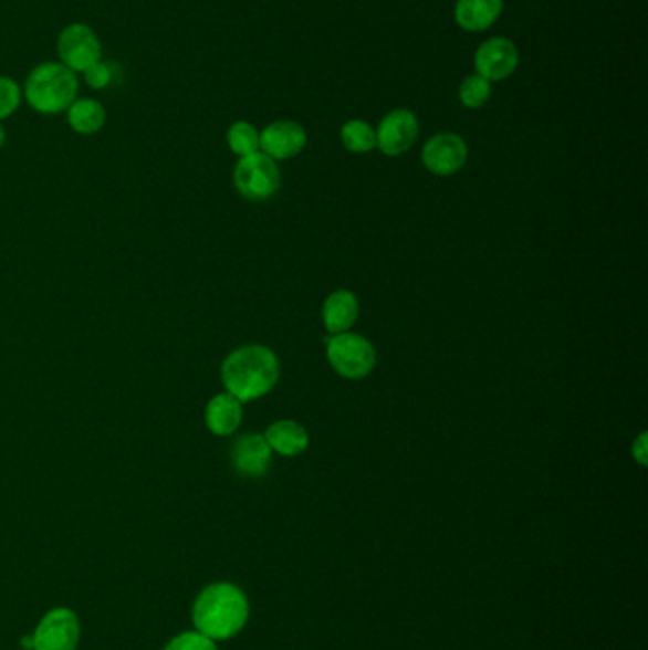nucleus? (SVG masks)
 Returning a JSON list of instances; mask_svg holds the SVG:
<instances>
[{
	"label": "nucleus",
	"mask_w": 648,
	"mask_h": 650,
	"mask_svg": "<svg viewBox=\"0 0 648 650\" xmlns=\"http://www.w3.org/2000/svg\"><path fill=\"white\" fill-rule=\"evenodd\" d=\"M322 316H324L325 329L333 335L348 332L359 316L358 297L348 290L333 292L325 298Z\"/></svg>",
	"instance_id": "obj_15"
},
{
	"label": "nucleus",
	"mask_w": 648,
	"mask_h": 650,
	"mask_svg": "<svg viewBox=\"0 0 648 650\" xmlns=\"http://www.w3.org/2000/svg\"><path fill=\"white\" fill-rule=\"evenodd\" d=\"M631 453H634L635 461L639 462L641 466H647V433H639V438L634 441Z\"/></svg>",
	"instance_id": "obj_24"
},
{
	"label": "nucleus",
	"mask_w": 648,
	"mask_h": 650,
	"mask_svg": "<svg viewBox=\"0 0 648 650\" xmlns=\"http://www.w3.org/2000/svg\"><path fill=\"white\" fill-rule=\"evenodd\" d=\"M4 143H7V129H4V126L0 123V149L4 147Z\"/></svg>",
	"instance_id": "obj_26"
},
{
	"label": "nucleus",
	"mask_w": 648,
	"mask_h": 650,
	"mask_svg": "<svg viewBox=\"0 0 648 650\" xmlns=\"http://www.w3.org/2000/svg\"><path fill=\"white\" fill-rule=\"evenodd\" d=\"M55 52H58V62L65 67L71 69L73 73H84L86 69L92 67L103 60L102 39L97 36L94 29L88 23H71L67 28L61 29L55 42Z\"/></svg>",
	"instance_id": "obj_6"
},
{
	"label": "nucleus",
	"mask_w": 648,
	"mask_h": 650,
	"mask_svg": "<svg viewBox=\"0 0 648 650\" xmlns=\"http://www.w3.org/2000/svg\"><path fill=\"white\" fill-rule=\"evenodd\" d=\"M327 359L345 379H364L377 366V350L356 333H338L327 340Z\"/></svg>",
	"instance_id": "obj_4"
},
{
	"label": "nucleus",
	"mask_w": 648,
	"mask_h": 650,
	"mask_svg": "<svg viewBox=\"0 0 648 650\" xmlns=\"http://www.w3.org/2000/svg\"><path fill=\"white\" fill-rule=\"evenodd\" d=\"M243 403L232 394L213 396L206 407V427L213 436L229 438L242 427Z\"/></svg>",
	"instance_id": "obj_14"
},
{
	"label": "nucleus",
	"mask_w": 648,
	"mask_h": 650,
	"mask_svg": "<svg viewBox=\"0 0 648 650\" xmlns=\"http://www.w3.org/2000/svg\"><path fill=\"white\" fill-rule=\"evenodd\" d=\"M230 461L243 478H263L272 464V449L264 433H243L230 449Z\"/></svg>",
	"instance_id": "obj_11"
},
{
	"label": "nucleus",
	"mask_w": 648,
	"mask_h": 650,
	"mask_svg": "<svg viewBox=\"0 0 648 650\" xmlns=\"http://www.w3.org/2000/svg\"><path fill=\"white\" fill-rule=\"evenodd\" d=\"M504 12V0H457L454 23L467 33H483L493 28Z\"/></svg>",
	"instance_id": "obj_13"
},
{
	"label": "nucleus",
	"mask_w": 648,
	"mask_h": 650,
	"mask_svg": "<svg viewBox=\"0 0 648 650\" xmlns=\"http://www.w3.org/2000/svg\"><path fill=\"white\" fill-rule=\"evenodd\" d=\"M227 143L238 158H243L261 150V132L248 120H238L227 132Z\"/></svg>",
	"instance_id": "obj_19"
},
{
	"label": "nucleus",
	"mask_w": 648,
	"mask_h": 650,
	"mask_svg": "<svg viewBox=\"0 0 648 650\" xmlns=\"http://www.w3.org/2000/svg\"><path fill=\"white\" fill-rule=\"evenodd\" d=\"M163 650H219V643L202 636L200 631L187 630L171 637Z\"/></svg>",
	"instance_id": "obj_22"
},
{
	"label": "nucleus",
	"mask_w": 648,
	"mask_h": 650,
	"mask_svg": "<svg viewBox=\"0 0 648 650\" xmlns=\"http://www.w3.org/2000/svg\"><path fill=\"white\" fill-rule=\"evenodd\" d=\"M23 102V88L12 76L0 75V123L14 115Z\"/></svg>",
	"instance_id": "obj_21"
},
{
	"label": "nucleus",
	"mask_w": 648,
	"mask_h": 650,
	"mask_svg": "<svg viewBox=\"0 0 648 650\" xmlns=\"http://www.w3.org/2000/svg\"><path fill=\"white\" fill-rule=\"evenodd\" d=\"M71 129L79 136H95L107 124V111L94 97H76L65 111Z\"/></svg>",
	"instance_id": "obj_17"
},
{
	"label": "nucleus",
	"mask_w": 648,
	"mask_h": 650,
	"mask_svg": "<svg viewBox=\"0 0 648 650\" xmlns=\"http://www.w3.org/2000/svg\"><path fill=\"white\" fill-rule=\"evenodd\" d=\"M468 145L459 134L441 132L430 137L422 147V164L433 176L447 177L464 168Z\"/></svg>",
	"instance_id": "obj_10"
},
{
	"label": "nucleus",
	"mask_w": 648,
	"mask_h": 650,
	"mask_svg": "<svg viewBox=\"0 0 648 650\" xmlns=\"http://www.w3.org/2000/svg\"><path fill=\"white\" fill-rule=\"evenodd\" d=\"M250 597L238 584L217 580L198 591L190 620L192 630L210 637L216 643H224L240 636L250 622Z\"/></svg>",
	"instance_id": "obj_1"
},
{
	"label": "nucleus",
	"mask_w": 648,
	"mask_h": 650,
	"mask_svg": "<svg viewBox=\"0 0 648 650\" xmlns=\"http://www.w3.org/2000/svg\"><path fill=\"white\" fill-rule=\"evenodd\" d=\"M491 95H493V84L485 81L483 76L473 73L460 82L459 102L462 103V107L481 108L491 99Z\"/></svg>",
	"instance_id": "obj_20"
},
{
	"label": "nucleus",
	"mask_w": 648,
	"mask_h": 650,
	"mask_svg": "<svg viewBox=\"0 0 648 650\" xmlns=\"http://www.w3.org/2000/svg\"><path fill=\"white\" fill-rule=\"evenodd\" d=\"M23 88V99L41 115L65 113L79 97V75L60 62H44L31 69Z\"/></svg>",
	"instance_id": "obj_3"
},
{
	"label": "nucleus",
	"mask_w": 648,
	"mask_h": 650,
	"mask_svg": "<svg viewBox=\"0 0 648 650\" xmlns=\"http://www.w3.org/2000/svg\"><path fill=\"white\" fill-rule=\"evenodd\" d=\"M31 637L33 650H76L82 639L81 617L60 605L42 615Z\"/></svg>",
	"instance_id": "obj_7"
},
{
	"label": "nucleus",
	"mask_w": 648,
	"mask_h": 650,
	"mask_svg": "<svg viewBox=\"0 0 648 650\" xmlns=\"http://www.w3.org/2000/svg\"><path fill=\"white\" fill-rule=\"evenodd\" d=\"M278 379L280 359L269 346H240L224 358L221 366L223 387L242 403L266 396L276 387Z\"/></svg>",
	"instance_id": "obj_2"
},
{
	"label": "nucleus",
	"mask_w": 648,
	"mask_h": 650,
	"mask_svg": "<svg viewBox=\"0 0 648 650\" xmlns=\"http://www.w3.org/2000/svg\"><path fill=\"white\" fill-rule=\"evenodd\" d=\"M341 141L345 145V149L351 150L354 155H365V153L377 149L375 128L362 118H352L348 123L343 124Z\"/></svg>",
	"instance_id": "obj_18"
},
{
	"label": "nucleus",
	"mask_w": 648,
	"mask_h": 650,
	"mask_svg": "<svg viewBox=\"0 0 648 650\" xmlns=\"http://www.w3.org/2000/svg\"><path fill=\"white\" fill-rule=\"evenodd\" d=\"M282 184L276 160L264 153L243 156L234 166V187L251 202H264L276 195Z\"/></svg>",
	"instance_id": "obj_5"
},
{
	"label": "nucleus",
	"mask_w": 648,
	"mask_h": 650,
	"mask_svg": "<svg viewBox=\"0 0 648 650\" xmlns=\"http://www.w3.org/2000/svg\"><path fill=\"white\" fill-rule=\"evenodd\" d=\"M375 134H377V149L383 155H406L419 139V118L409 108H394L383 116Z\"/></svg>",
	"instance_id": "obj_9"
},
{
	"label": "nucleus",
	"mask_w": 648,
	"mask_h": 650,
	"mask_svg": "<svg viewBox=\"0 0 648 650\" xmlns=\"http://www.w3.org/2000/svg\"><path fill=\"white\" fill-rule=\"evenodd\" d=\"M264 438L269 441L272 453L282 454V457H297L304 453L311 443V436L306 432V428L295 420H276L274 424L266 428Z\"/></svg>",
	"instance_id": "obj_16"
},
{
	"label": "nucleus",
	"mask_w": 648,
	"mask_h": 650,
	"mask_svg": "<svg viewBox=\"0 0 648 650\" xmlns=\"http://www.w3.org/2000/svg\"><path fill=\"white\" fill-rule=\"evenodd\" d=\"M21 647H23V649L33 650V637H31V636L21 637Z\"/></svg>",
	"instance_id": "obj_25"
},
{
	"label": "nucleus",
	"mask_w": 648,
	"mask_h": 650,
	"mask_svg": "<svg viewBox=\"0 0 648 650\" xmlns=\"http://www.w3.org/2000/svg\"><path fill=\"white\" fill-rule=\"evenodd\" d=\"M82 75L92 90H105L113 82V71L103 60L86 69Z\"/></svg>",
	"instance_id": "obj_23"
},
{
	"label": "nucleus",
	"mask_w": 648,
	"mask_h": 650,
	"mask_svg": "<svg viewBox=\"0 0 648 650\" xmlns=\"http://www.w3.org/2000/svg\"><path fill=\"white\" fill-rule=\"evenodd\" d=\"M518 67H520V50L508 36L487 39L473 54L475 75L483 76L491 84L506 81L518 71Z\"/></svg>",
	"instance_id": "obj_8"
},
{
	"label": "nucleus",
	"mask_w": 648,
	"mask_h": 650,
	"mask_svg": "<svg viewBox=\"0 0 648 650\" xmlns=\"http://www.w3.org/2000/svg\"><path fill=\"white\" fill-rule=\"evenodd\" d=\"M306 143V129L293 120H276L261 132V153L271 156L276 162L301 155Z\"/></svg>",
	"instance_id": "obj_12"
}]
</instances>
